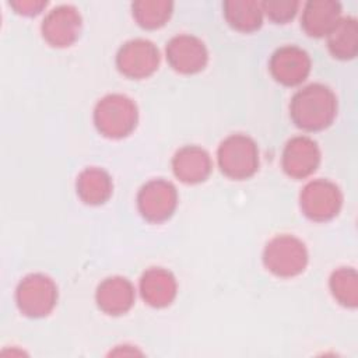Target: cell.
Masks as SVG:
<instances>
[{"label":"cell","mask_w":358,"mask_h":358,"mask_svg":"<svg viewBox=\"0 0 358 358\" xmlns=\"http://www.w3.org/2000/svg\"><path fill=\"white\" fill-rule=\"evenodd\" d=\"M291 113L298 126L309 130L322 129L334 115L333 95L320 85L306 87L294 96Z\"/></svg>","instance_id":"1"},{"label":"cell","mask_w":358,"mask_h":358,"mask_svg":"<svg viewBox=\"0 0 358 358\" xmlns=\"http://www.w3.org/2000/svg\"><path fill=\"white\" fill-rule=\"evenodd\" d=\"M136 106L123 95H109L103 98L95 109L98 129L110 137L127 134L136 124Z\"/></svg>","instance_id":"2"},{"label":"cell","mask_w":358,"mask_h":358,"mask_svg":"<svg viewBox=\"0 0 358 358\" xmlns=\"http://www.w3.org/2000/svg\"><path fill=\"white\" fill-rule=\"evenodd\" d=\"M218 161L221 169L232 178H246L257 168V150L245 136H231L220 147Z\"/></svg>","instance_id":"3"},{"label":"cell","mask_w":358,"mask_h":358,"mask_svg":"<svg viewBox=\"0 0 358 358\" xmlns=\"http://www.w3.org/2000/svg\"><path fill=\"white\" fill-rule=\"evenodd\" d=\"M56 287L42 274L25 277L17 288V303L28 316H43L55 305Z\"/></svg>","instance_id":"4"},{"label":"cell","mask_w":358,"mask_h":358,"mask_svg":"<svg viewBox=\"0 0 358 358\" xmlns=\"http://www.w3.org/2000/svg\"><path fill=\"white\" fill-rule=\"evenodd\" d=\"M266 266L278 275H294L303 270L306 250L303 245L292 236L274 238L266 248Z\"/></svg>","instance_id":"5"},{"label":"cell","mask_w":358,"mask_h":358,"mask_svg":"<svg viewBox=\"0 0 358 358\" xmlns=\"http://www.w3.org/2000/svg\"><path fill=\"white\" fill-rule=\"evenodd\" d=\"M119 69L134 78L151 74L158 66V50L148 41L127 42L117 55Z\"/></svg>","instance_id":"6"},{"label":"cell","mask_w":358,"mask_h":358,"mask_svg":"<svg viewBox=\"0 0 358 358\" xmlns=\"http://www.w3.org/2000/svg\"><path fill=\"white\" fill-rule=\"evenodd\" d=\"M176 204V193L171 183L154 180L145 185L138 196L141 213L154 221L166 218Z\"/></svg>","instance_id":"7"},{"label":"cell","mask_w":358,"mask_h":358,"mask_svg":"<svg viewBox=\"0 0 358 358\" xmlns=\"http://www.w3.org/2000/svg\"><path fill=\"white\" fill-rule=\"evenodd\" d=\"M168 59L171 64L182 73H193L206 64L207 53L204 45L187 35L173 38L166 48Z\"/></svg>","instance_id":"8"},{"label":"cell","mask_w":358,"mask_h":358,"mask_svg":"<svg viewBox=\"0 0 358 358\" xmlns=\"http://www.w3.org/2000/svg\"><path fill=\"white\" fill-rule=\"evenodd\" d=\"M302 208L305 213L316 220H323L331 217L340 204L338 192L334 186L327 182L317 180L309 183L302 196Z\"/></svg>","instance_id":"9"},{"label":"cell","mask_w":358,"mask_h":358,"mask_svg":"<svg viewBox=\"0 0 358 358\" xmlns=\"http://www.w3.org/2000/svg\"><path fill=\"white\" fill-rule=\"evenodd\" d=\"M271 71L284 84L294 85L301 83L309 71V59L298 48H282L271 59Z\"/></svg>","instance_id":"10"},{"label":"cell","mask_w":358,"mask_h":358,"mask_svg":"<svg viewBox=\"0 0 358 358\" xmlns=\"http://www.w3.org/2000/svg\"><path fill=\"white\" fill-rule=\"evenodd\" d=\"M43 36L56 46L71 43L80 29V17L71 7L53 10L43 21Z\"/></svg>","instance_id":"11"},{"label":"cell","mask_w":358,"mask_h":358,"mask_svg":"<svg viewBox=\"0 0 358 358\" xmlns=\"http://www.w3.org/2000/svg\"><path fill=\"white\" fill-rule=\"evenodd\" d=\"M319 161V152L316 144L305 137H296L291 140L284 151V168L296 178L305 176L315 171Z\"/></svg>","instance_id":"12"},{"label":"cell","mask_w":358,"mask_h":358,"mask_svg":"<svg viewBox=\"0 0 358 358\" xmlns=\"http://www.w3.org/2000/svg\"><path fill=\"white\" fill-rule=\"evenodd\" d=\"M133 287L122 277H113L105 280L96 292V299L99 306L108 313H122L126 312L133 302Z\"/></svg>","instance_id":"13"},{"label":"cell","mask_w":358,"mask_h":358,"mask_svg":"<svg viewBox=\"0 0 358 358\" xmlns=\"http://www.w3.org/2000/svg\"><path fill=\"white\" fill-rule=\"evenodd\" d=\"M173 277L162 268H151L141 278V294L154 306H164L175 296Z\"/></svg>","instance_id":"14"},{"label":"cell","mask_w":358,"mask_h":358,"mask_svg":"<svg viewBox=\"0 0 358 358\" xmlns=\"http://www.w3.org/2000/svg\"><path fill=\"white\" fill-rule=\"evenodd\" d=\"M173 171L185 182L203 180L210 172V158L197 147H186L176 154Z\"/></svg>","instance_id":"15"},{"label":"cell","mask_w":358,"mask_h":358,"mask_svg":"<svg viewBox=\"0 0 358 358\" xmlns=\"http://www.w3.org/2000/svg\"><path fill=\"white\" fill-rule=\"evenodd\" d=\"M77 189L87 203H102L110 193V180L103 171L91 168L80 175Z\"/></svg>","instance_id":"16"},{"label":"cell","mask_w":358,"mask_h":358,"mask_svg":"<svg viewBox=\"0 0 358 358\" xmlns=\"http://www.w3.org/2000/svg\"><path fill=\"white\" fill-rule=\"evenodd\" d=\"M229 22L239 29H255L260 25L262 17L259 6L255 1H229L225 3Z\"/></svg>","instance_id":"17"},{"label":"cell","mask_w":358,"mask_h":358,"mask_svg":"<svg viewBox=\"0 0 358 358\" xmlns=\"http://www.w3.org/2000/svg\"><path fill=\"white\" fill-rule=\"evenodd\" d=\"M330 3H309L303 14V25L312 35H322L331 25L337 11H333Z\"/></svg>","instance_id":"18"},{"label":"cell","mask_w":358,"mask_h":358,"mask_svg":"<svg viewBox=\"0 0 358 358\" xmlns=\"http://www.w3.org/2000/svg\"><path fill=\"white\" fill-rule=\"evenodd\" d=\"M169 8H171L169 3L143 1V3H136L134 13L141 25L148 28H155L164 24V21L169 17Z\"/></svg>","instance_id":"19"},{"label":"cell","mask_w":358,"mask_h":358,"mask_svg":"<svg viewBox=\"0 0 358 358\" xmlns=\"http://www.w3.org/2000/svg\"><path fill=\"white\" fill-rule=\"evenodd\" d=\"M264 7L267 8V14H270L271 18L282 21V20H288L289 17L294 15L296 3H291V1H268V3H264Z\"/></svg>","instance_id":"20"},{"label":"cell","mask_w":358,"mask_h":358,"mask_svg":"<svg viewBox=\"0 0 358 358\" xmlns=\"http://www.w3.org/2000/svg\"><path fill=\"white\" fill-rule=\"evenodd\" d=\"M13 6L15 7V8H18L20 10V13H25V14H32V13H38L36 10L39 8V7H42L43 4L42 3H25V1H22V3H13Z\"/></svg>","instance_id":"21"}]
</instances>
